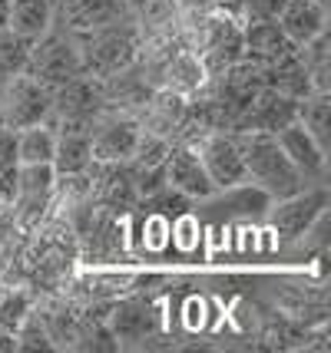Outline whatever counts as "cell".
<instances>
[{"label": "cell", "instance_id": "obj_24", "mask_svg": "<svg viewBox=\"0 0 331 353\" xmlns=\"http://www.w3.org/2000/svg\"><path fill=\"white\" fill-rule=\"evenodd\" d=\"M30 43L33 40L14 33L10 27H0V79H10L17 73H23L27 57H30Z\"/></svg>", "mask_w": 331, "mask_h": 353}, {"label": "cell", "instance_id": "obj_10", "mask_svg": "<svg viewBox=\"0 0 331 353\" xmlns=\"http://www.w3.org/2000/svg\"><path fill=\"white\" fill-rule=\"evenodd\" d=\"M199 162H202L205 175L212 179L216 192L219 188H229V185L245 182V162H242V152L236 145V136H225V132H209L199 142Z\"/></svg>", "mask_w": 331, "mask_h": 353}, {"label": "cell", "instance_id": "obj_6", "mask_svg": "<svg viewBox=\"0 0 331 353\" xmlns=\"http://www.w3.org/2000/svg\"><path fill=\"white\" fill-rule=\"evenodd\" d=\"M325 208H328V192H325V188H301V192L288 195V199H278L275 208L268 205L265 215H268L272 231H275L282 241H295V238H301L305 231L312 228V221H315Z\"/></svg>", "mask_w": 331, "mask_h": 353}, {"label": "cell", "instance_id": "obj_11", "mask_svg": "<svg viewBox=\"0 0 331 353\" xmlns=\"http://www.w3.org/2000/svg\"><path fill=\"white\" fill-rule=\"evenodd\" d=\"M140 125L133 119H106L90 125V152L93 162H129L140 145Z\"/></svg>", "mask_w": 331, "mask_h": 353}, {"label": "cell", "instance_id": "obj_17", "mask_svg": "<svg viewBox=\"0 0 331 353\" xmlns=\"http://www.w3.org/2000/svg\"><path fill=\"white\" fill-rule=\"evenodd\" d=\"M64 132L57 136L53 149V172L57 175H83L93 169V152H90V125H60Z\"/></svg>", "mask_w": 331, "mask_h": 353}, {"label": "cell", "instance_id": "obj_22", "mask_svg": "<svg viewBox=\"0 0 331 353\" xmlns=\"http://www.w3.org/2000/svg\"><path fill=\"white\" fill-rule=\"evenodd\" d=\"M299 123L312 132L318 145L331 152V99L328 92H312L299 99Z\"/></svg>", "mask_w": 331, "mask_h": 353}, {"label": "cell", "instance_id": "obj_12", "mask_svg": "<svg viewBox=\"0 0 331 353\" xmlns=\"http://www.w3.org/2000/svg\"><path fill=\"white\" fill-rule=\"evenodd\" d=\"M275 142L282 145V152L288 155V162H292L305 179H325V172H328V152L312 139V132H308L299 119L288 123L285 129H278V132H275Z\"/></svg>", "mask_w": 331, "mask_h": 353}, {"label": "cell", "instance_id": "obj_15", "mask_svg": "<svg viewBox=\"0 0 331 353\" xmlns=\"http://www.w3.org/2000/svg\"><path fill=\"white\" fill-rule=\"evenodd\" d=\"M123 0H60V23L66 33H86L103 23L123 20Z\"/></svg>", "mask_w": 331, "mask_h": 353}, {"label": "cell", "instance_id": "obj_21", "mask_svg": "<svg viewBox=\"0 0 331 353\" xmlns=\"http://www.w3.org/2000/svg\"><path fill=\"white\" fill-rule=\"evenodd\" d=\"M14 145L20 165H50L57 149V132L47 123L23 125L20 132H14Z\"/></svg>", "mask_w": 331, "mask_h": 353}, {"label": "cell", "instance_id": "obj_25", "mask_svg": "<svg viewBox=\"0 0 331 353\" xmlns=\"http://www.w3.org/2000/svg\"><path fill=\"white\" fill-rule=\"evenodd\" d=\"M17 353L20 350H53L57 343H53V337H50L47 323H44V317H37V314H27L23 317V323L17 327Z\"/></svg>", "mask_w": 331, "mask_h": 353}, {"label": "cell", "instance_id": "obj_19", "mask_svg": "<svg viewBox=\"0 0 331 353\" xmlns=\"http://www.w3.org/2000/svg\"><path fill=\"white\" fill-rule=\"evenodd\" d=\"M225 192L222 199H212L209 195V205L205 208H212V215L222 218V215H265L268 205H272V195H268L265 188H258V185H229V188H219Z\"/></svg>", "mask_w": 331, "mask_h": 353}, {"label": "cell", "instance_id": "obj_18", "mask_svg": "<svg viewBox=\"0 0 331 353\" xmlns=\"http://www.w3.org/2000/svg\"><path fill=\"white\" fill-rule=\"evenodd\" d=\"M242 50L245 57L258 63H275L288 50H295V43L282 33L278 20H252V23H242Z\"/></svg>", "mask_w": 331, "mask_h": 353}, {"label": "cell", "instance_id": "obj_26", "mask_svg": "<svg viewBox=\"0 0 331 353\" xmlns=\"http://www.w3.org/2000/svg\"><path fill=\"white\" fill-rule=\"evenodd\" d=\"M30 314V297L23 291H14L7 294L3 301H0V330H7V334H17V327L23 323V317Z\"/></svg>", "mask_w": 331, "mask_h": 353}, {"label": "cell", "instance_id": "obj_23", "mask_svg": "<svg viewBox=\"0 0 331 353\" xmlns=\"http://www.w3.org/2000/svg\"><path fill=\"white\" fill-rule=\"evenodd\" d=\"M205 79V66L196 53H176L166 63V90L173 92H192L199 90Z\"/></svg>", "mask_w": 331, "mask_h": 353}, {"label": "cell", "instance_id": "obj_13", "mask_svg": "<svg viewBox=\"0 0 331 353\" xmlns=\"http://www.w3.org/2000/svg\"><path fill=\"white\" fill-rule=\"evenodd\" d=\"M162 165H166V185H173L176 192H182L189 199H209V195H216V185L205 175L196 149H186V145L169 149Z\"/></svg>", "mask_w": 331, "mask_h": 353}, {"label": "cell", "instance_id": "obj_14", "mask_svg": "<svg viewBox=\"0 0 331 353\" xmlns=\"http://www.w3.org/2000/svg\"><path fill=\"white\" fill-rule=\"evenodd\" d=\"M116 343H140V340L153 337L159 330V314L149 301H140V297H129V301H120L110 314V323Z\"/></svg>", "mask_w": 331, "mask_h": 353}, {"label": "cell", "instance_id": "obj_27", "mask_svg": "<svg viewBox=\"0 0 331 353\" xmlns=\"http://www.w3.org/2000/svg\"><path fill=\"white\" fill-rule=\"evenodd\" d=\"M179 7H186V10H216L222 0H176Z\"/></svg>", "mask_w": 331, "mask_h": 353}, {"label": "cell", "instance_id": "obj_4", "mask_svg": "<svg viewBox=\"0 0 331 353\" xmlns=\"http://www.w3.org/2000/svg\"><path fill=\"white\" fill-rule=\"evenodd\" d=\"M3 96H0V123L7 129H23V125L47 123V116L53 112V92L37 83L27 73L3 79Z\"/></svg>", "mask_w": 331, "mask_h": 353}, {"label": "cell", "instance_id": "obj_1", "mask_svg": "<svg viewBox=\"0 0 331 353\" xmlns=\"http://www.w3.org/2000/svg\"><path fill=\"white\" fill-rule=\"evenodd\" d=\"M236 145L245 162V179H255V185L265 188L272 201L305 188V175L288 162L272 132H236Z\"/></svg>", "mask_w": 331, "mask_h": 353}, {"label": "cell", "instance_id": "obj_30", "mask_svg": "<svg viewBox=\"0 0 331 353\" xmlns=\"http://www.w3.org/2000/svg\"><path fill=\"white\" fill-rule=\"evenodd\" d=\"M321 3H325V0H321Z\"/></svg>", "mask_w": 331, "mask_h": 353}, {"label": "cell", "instance_id": "obj_28", "mask_svg": "<svg viewBox=\"0 0 331 353\" xmlns=\"http://www.w3.org/2000/svg\"><path fill=\"white\" fill-rule=\"evenodd\" d=\"M0 353H17V337L7 330H0Z\"/></svg>", "mask_w": 331, "mask_h": 353}, {"label": "cell", "instance_id": "obj_9", "mask_svg": "<svg viewBox=\"0 0 331 353\" xmlns=\"http://www.w3.org/2000/svg\"><path fill=\"white\" fill-rule=\"evenodd\" d=\"M50 92H53V112L60 116V125H93V119L100 116L103 92L86 73L66 79Z\"/></svg>", "mask_w": 331, "mask_h": 353}, {"label": "cell", "instance_id": "obj_2", "mask_svg": "<svg viewBox=\"0 0 331 353\" xmlns=\"http://www.w3.org/2000/svg\"><path fill=\"white\" fill-rule=\"evenodd\" d=\"M79 50V66L86 77L110 79L120 70H129V63L136 57V27L126 20H113L96 30L83 33Z\"/></svg>", "mask_w": 331, "mask_h": 353}, {"label": "cell", "instance_id": "obj_3", "mask_svg": "<svg viewBox=\"0 0 331 353\" xmlns=\"http://www.w3.org/2000/svg\"><path fill=\"white\" fill-rule=\"evenodd\" d=\"M23 73L33 77L37 83H44L47 90H57L60 83L83 73L77 43L66 37V30H53V33L47 30L40 40L30 43V57H27Z\"/></svg>", "mask_w": 331, "mask_h": 353}, {"label": "cell", "instance_id": "obj_8", "mask_svg": "<svg viewBox=\"0 0 331 353\" xmlns=\"http://www.w3.org/2000/svg\"><path fill=\"white\" fill-rule=\"evenodd\" d=\"M53 165H20L17 172V192H14V215L23 228L40 225V218L47 215L50 201H53Z\"/></svg>", "mask_w": 331, "mask_h": 353}, {"label": "cell", "instance_id": "obj_16", "mask_svg": "<svg viewBox=\"0 0 331 353\" xmlns=\"http://www.w3.org/2000/svg\"><path fill=\"white\" fill-rule=\"evenodd\" d=\"M325 3L321 0H285L282 14H278V27L295 46H305L312 37L328 30L325 23Z\"/></svg>", "mask_w": 331, "mask_h": 353}, {"label": "cell", "instance_id": "obj_29", "mask_svg": "<svg viewBox=\"0 0 331 353\" xmlns=\"http://www.w3.org/2000/svg\"><path fill=\"white\" fill-rule=\"evenodd\" d=\"M7 10H10V0H0V27L7 23Z\"/></svg>", "mask_w": 331, "mask_h": 353}, {"label": "cell", "instance_id": "obj_20", "mask_svg": "<svg viewBox=\"0 0 331 353\" xmlns=\"http://www.w3.org/2000/svg\"><path fill=\"white\" fill-rule=\"evenodd\" d=\"M50 23H53V0H10L3 27H10L27 40H40L50 30Z\"/></svg>", "mask_w": 331, "mask_h": 353}, {"label": "cell", "instance_id": "obj_7", "mask_svg": "<svg viewBox=\"0 0 331 353\" xmlns=\"http://www.w3.org/2000/svg\"><path fill=\"white\" fill-rule=\"evenodd\" d=\"M299 119V99L285 96V92L262 86L252 96V103L245 106V112L232 123V132H278L288 123Z\"/></svg>", "mask_w": 331, "mask_h": 353}, {"label": "cell", "instance_id": "obj_5", "mask_svg": "<svg viewBox=\"0 0 331 353\" xmlns=\"http://www.w3.org/2000/svg\"><path fill=\"white\" fill-rule=\"evenodd\" d=\"M199 60L205 73L219 77L229 66L245 60L242 50V23L232 14H216L202 23V43H199Z\"/></svg>", "mask_w": 331, "mask_h": 353}]
</instances>
